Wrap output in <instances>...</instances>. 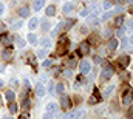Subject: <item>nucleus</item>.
Segmentation results:
<instances>
[{"instance_id":"nucleus-1","label":"nucleus","mask_w":133,"mask_h":119,"mask_svg":"<svg viewBox=\"0 0 133 119\" xmlns=\"http://www.w3.org/2000/svg\"><path fill=\"white\" fill-rule=\"evenodd\" d=\"M133 102V91H130V88H129V91H125L124 93V97H122V104L125 105V107H130Z\"/></svg>"},{"instance_id":"nucleus-28","label":"nucleus","mask_w":133,"mask_h":119,"mask_svg":"<svg viewBox=\"0 0 133 119\" xmlns=\"http://www.w3.org/2000/svg\"><path fill=\"white\" fill-rule=\"evenodd\" d=\"M71 11H73V5H71V3H66L65 6H64V12L68 14V12H71Z\"/></svg>"},{"instance_id":"nucleus-26","label":"nucleus","mask_w":133,"mask_h":119,"mask_svg":"<svg viewBox=\"0 0 133 119\" xmlns=\"http://www.w3.org/2000/svg\"><path fill=\"white\" fill-rule=\"evenodd\" d=\"M11 40H12V39H11L9 36H3V37H2V43H3V45H9Z\"/></svg>"},{"instance_id":"nucleus-27","label":"nucleus","mask_w":133,"mask_h":119,"mask_svg":"<svg viewBox=\"0 0 133 119\" xmlns=\"http://www.w3.org/2000/svg\"><path fill=\"white\" fill-rule=\"evenodd\" d=\"M40 45H42L43 48H50V45H51V42H50V39H42V42H40Z\"/></svg>"},{"instance_id":"nucleus-46","label":"nucleus","mask_w":133,"mask_h":119,"mask_svg":"<svg viewBox=\"0 0 133 119\" xmlns=\"http://www.w3.org/2000/svg\"><path fill=\"white\" fill-rule=\"evenodd\" d=\"M110 6H111V3H110V2H105V3H104V8H105V9H108Z\"/></svg>"},{"instance_id":"nucleus-53","label":"nucleus","mask_w":133,"mask_h":119,"mask_svg":"<svg viewBox=\"0 0 133 119\" xmlns=\"http://www.w3.org/2000/svg\"><path fill=\"white\" fill-rule=\"evenodd\" d=\"M5 119H12V118H5Z\"/></svg>"},{"instance_id":"nucleus-21","label":"nucleus","mask_w":133,"mask_h":119,"mask_svg":"<svg viewBox=\"0 0 133 119\" xmlns=\"http://www.w3.org/2000/svg\"><path fill=\"white\" fill-rule=\"evenodd\" d=\"M129 42H127V45H125V50H129V51H133V36L130 39H127Z\"/></svg>"},{"instance_id":"nucleus-5","label":"nucleus","mask_w":133,"mask_h":119,"mask_svg":"<svg viewBox=\"0 0 133 119\" xmlns=\"http://www.w3.org/2000/svg\"><path fill=\"white\" fill-rule=\"evenodd\" d=\"M84 118V111L79 110V111H74V113H68L65 116V119H82Z\"/></svg>"},{"instance_id":"nucleus-10","label":"nucleus","mask_w":133,"mask_h":119,"mask_svg":"<svg viewBox=\"0 0 133 119\" xmlns=\"http://www.w3.org/2000/svg\"><path fill=\"white\" fill-rule=\"evenodd\" d=\"M36 93H37V96H40V97H42V96H45V94H46L45 87H43L42 84H37V85H36Z\"/></svg>"},{"instance_id":"nucleus-38","label":"nucleus","mask_w":133,"mask_h":119,"mask_svg":"<svg viewBox=\"0 0 133 119\" xmlns=\"http://www.w3.org/2000/svg\"><path fill=\"white\" fill-rule=\"evenodd\" d=\"M43 119H54V115H53L51 111H48V113H46V115L43 116Z\"/></svg>"},{"instance_id":"nucleus-41","label":"nucleus","mask_w":133,"mask_h":119,"mask_svg":"<svg viewBox=\"0 0 133 119\" xmlns=\"http://www.w3.org/2000/svg\"><path fill=\"white\" fill-rule=\"evenodd\" d=\"M42 67H45V68H48V67H51V60H45V62L42 63Z\"/></svg>"},{"instance_id":"nucleus-17","label":"nucleus","mask_w":133,"mask_h":119,"mask_svg":"<svg viewBox=\"0 0 133 119\" xmlns=\"http://www.w3.org/2000/svg\"><path fill=\"white\" fill-rule=\"evenodd\" d=\"M30 107H31V99H30V97H25L23 102H22V108H23V110H28Z\"/></svg>"},{"instance_id":"nucleus-18","label":"nucleus","mask_w":133,"mask_h":119,"mask_svg":"<svg viewBox=\"0 0 133 119\" xmlns=\"http://www.w3.org/2000/svg\"><path fill=\"white\" fill-rule=\"evenodd\" d=\"M43 2L45 0H34V5H33V8L36 9V11H39L42 6H43Z\"/></svg>"},{"instance_id":"nucleus-32","label":"nucleus","mask_w":133,"mask_h":119,"mask_svg":"<svg viewBox=\"0 0 133 119\" xmlns=\"http://www.w3.org/2000/svg\"><path fill=\"white\" fill-rule=\"evenodd\" d=\"M66 65H68L70 68H74V67H76V60H74V59H70L68 62H66Z\"/></svg>"},{"instance_id":"nucleus-2","label":"nucleus","mask_w":133,"mask_h":119,"mask_svg":"<svg viewBox=\"0 0 133 119\" xmlns=\"http://www.w3.org/2000/svg\"><path fill=\"white\" fill-rule=\"evenodd\" d=\"M111 74H113V68H111V67H105V68L102 70V73H101L102 82H104V81H108V79L111 77Z\"/></svg>"},{"instance_id":"nucleus-13","label":"nucleus","mask_w":133,"mask_h":119,"mask_svg":"<svg viewBox=\"0 0 133 119\" xmlns=\"http://www.w3.org/2000/svg\"><path fill=\"white\" fill-rule=\"evenodd\" d=\"M66 48H68L66 43H59V45H57V54H65Z\"/></svg>"},{"instance_id":"nucleus-39","label":"nucleus","mask_w":133,"mask_h":119,"mask_svg":"<svg viewBox=\"0 0 133 119\" xmlns=\"http://www.w3.org/2000/svg\"><path fill=\"white\" fill-rule=\"evenodd\" d=\"M73 23H74V20H71V19H70V20H66V22L64 23V25H65V27H66V30H68V28H70V27H71Z\"/></svg>"},{"instance_id":"nucleus-16","label":"nucleus","mask_w":133,"mask_h":119,"mask_svg":"<svg viewBox=\"0 0 133 119\" xmlns=\"http://www.w3.org/2000/svg\"><path fill=\"white\" fill-rule=\"evenodd\" d=\"M37 25H39V20H37L36 17H33V19L30 20V23H28V28H30V30H36Z\"/></svg>"},{"instance_id":"nucleus-52","label":"nucleus","mask_w":133,"mask_h":119,"mask_svg":"<svg viewBox=\"0 0 133 119\" xmlns=\"http://www.w3.org/2000/svg\"><path fill=\"white\" fill-rule=\"evenodd\" d=\"M130 11H132V12H133V6H132V8H130Z\"/></svg>"},{"instance_id":"nucleus-20","label":"nucleus","mask_w":133,"mask_h":119,"mask_svg":"<svg viewBox=\"0 0 133 119\" xmlns=\"http://www.w3.org/2000/svg\"><path fill=\"white\" fill-rule=\"evenodd\" d=\"M88 43H93V45H98L99 43V36H96V34H93L91 37H90V42Z\"/></svg>"},{"instance_id":"nucleus-49","label":"nucleus","mask_w":133,"mask_h":119,"mask_svg":"<svg viewBox=\"0 0 133 119\" xmlns=\"http://www.w3.org/2000/svg\"><path fill=\"white\" fill-rule=\"evenodd\" d=\"M2 12H3V3H0V16H2Z\"/></svg>"},{"instance_id":"nucleus-45","label":"nucleus","mask_w":133,"mask_h":119,"mask_svg":"<svg viewBox=\"0 0 133 119\" xmlns=\"http://www.w3.org/2000/svg\"><path fill=\"white\" fill-rule=\"evenodd\" d=\"M5 31H6L5 25H0V34H5Z\"/></svg>"},{"instance_id":"nucleus-44","label":"nucleus","mask_w":133,"mask_h":119,"mask_svg":"<svg viewBox=\"0 0 133 119\" xmlns=\"http://www.w3.org/2000/svg\"><path fill=\"white\" fill-rule=\"evenodd\" d=\"M110 16H111V12H105V14L102 16V19H104V20H107V19H108Z\"/></svg>"},{"instance_id":"nucleus-9","label":"nucleus","mask_w":133,"mask_h":119,"mask_svg":"<svg viewBox=\"0 0 133 119\" xmlns=\"http://www.w3.org/2000/svg\"><path fill=\"white\" fill-rule=\"evenodd\" d=\"M17 14H19L20 17H28V16H30V8L22 6V8H19V9H17Z\"/></svg>"},{"instance_id":"nucleus-29","label":"nucleus","mask_w":133,"mask_h":119,"mask_svg":"<svg viewBox=\"0 0 133 119\" xmlns=\"http://www.w3.org/2000/svg\"><path fill=\"white\" fill-rule=\"evenodd\" d=\"M62 27H64V23H62V22H61V23H59V25H57V28H54V30H53V32H51V34H53V36H56V34H57V32H59V31H61V28H62Z\"/></svg>"},{"instance_id":"nucleus-12","label":"nucleus","mask_w":133,"mask_h":119,"mask_svg":"<svg viewBox=\"0 0 133 119\" xmlns=\"http://www.w3.org/2000/svg\"><path fill=\"white\" fill-rule=\"evenodd\" d=\"M81 71H82V73H88V71H90V63H88V60H82V62H81Z\"/></svg>"},{"instance_id":"nucleus-48","label":"nucleus","mask_w":133,"mask_h":119,"mask_svg":"<svg viewBox=\"0 0 133 119\" xmlns=\"http://www.w3.org/2000/svg\"><path fill=\"white\" fill-rule=\"evenodd\" d=\"M81 14H82V16H87V14H88V9H84V11H82Z\"/></svg>"},{"instance_id":"nucleus-25","label":"nucleus","mask_w":133,"mask_h":119,"mask_svg":"<svg viewBox=\"0 0 133 119\" xmlns=\"http://www.w3.org/2000/svg\"><path fill=\"white\" fill-rule=\"evenodd\" d=\"M48 30H50V23H48L46 19H43L42 20V31H48Z\"/></svg>"},{"instance_id":"nucleus-47","label":"nucleus","mask_w":133,"mask_h":119,"mask_svg":"<svg viewBox=\"0 0 133 119\" xmlns=\"http://www.w3.org/2000/svg\"><path fill=\"white\" fill-rule=\"evenodd\" d=\"M95 62H96V63H101V62H102V59H101V57H95Z\"/></svg>"},{"instance_id":"nucleus-33","label":"nucleus","mask_w":133,"mask_h":119,"mask_svg":"<svg viewBox=\"0 0 133 119\" xmlns=\"http://www.w3.org/2000/svg\"><path fill=\"white\" fill-rule=\"evenodd\" d=\"M110 36H111V30H110V28H107V30L104 31V37H105V39H108Z\"/></svg>"},{"instance_id":"nucleus-24","label":"nucleus","mask_w":133,"mask_h":119,"mask_svg":"<svg viewBox=\"0 0 133 119\" xmlns=\"http://www.w3.org/2000/svg\"><path fill=\"white\" fill-rule=\"evenodd\" d=\"M9 111H11L12 115H14V113H17V104H16L14 101H12V102L9 104Z\"/></svg>"},{"instance_id":"nucleus-31","label":"nucleus","mask_w":133,"mask_h":119,"mask_svg":"<svg viewBox=\"0 0 133 119\" xmlns=\"http://www.w3.org/2000/svg\"><path fill=\"white\" fill-rule=\"evenodd\" d=\"M28 40H30V43H36V42H37V37H36V36H34V34H30V36H28Z\"/></svg>"},{"instance_id":"nucleus-6","label":"nucleus","mask_w":133,"mask_h":119,"mask_svg":"<svg viewBox=\"0 0 133 119\" xmlns=\"http://www.w3.org/2000/svg\"><path fill=\"white\" fill-rule=\"evenodd\" d=\"M118 63H119L121 67H127V65L130 63V57H129L127 54H122V56L118 57Z\"/></svg>"},{"instance_id":"nucleus-19","label":"nucleus","mask_w":133,"mask_h":119,"mask_svg":"<svg viewBox=\"0 0 133 119\" xmlns=\"http://www.w3.org/2000/svg\"><path fill=\"white\" fill-rule=\"evenodd\" d=\"M56 110H57V104L50 102V104L46 105V111H51V113H53V111H56Z\"/></svg>"},{"instance_id":"nucleus-51","label":"nucleus","mask_w":133,"mask_h":119,"mask_svg":"<svg viewBox=\"0 0 133 119\" xmlns=\"http://www.w3.org/2000/svg\"><path fill=\"white\" fill-rule=\"evenodd\" d=\"M0 87H3V82H2V81H0Z\"/></svg>"},{"instance_id":"nucleus-43","label":"nucleus","mask_w":133,"mask_h":119,"mask_svg":"<svg viewBox=\"0 0 133 119\" xmlns=\"http://www.w3.org/2000/svg\"><path fill=\"white\" fill-rule=\"evenodd\" d=\"M88 104H96V97H95V96H91V97L88 99Z\"/></svg>"},{"instance_id":"nucleus-42","label":"nucleus","mask_w":133,"mask_h":119,"mask_svg":"<svg viewBox=\"0 0 133 119\" xmlns=\"http://www.w3.org/2000/svg\"><path fill=\"white\" fill-rule=\"evenodd\" d=\"M64 76H65V77H71V70H65Z\"/></svg>"},{"instance_id":"nucleus-23","label":"nucleus","mask_w":133,"mask_h":119,"mask_svg":"<svg viewBox=\"0 0 133 119\" xmlns=\"http://www.w3.org/2000/svg\"><path fill=\"white\" fill-rule=\"evenodd\" d=\"M46 53H48V48H40V50H39V53H37V56L42 59V57H45V56H46Z\"/></svg>"},{"instance_id":"nucleus-50","label":"nucleus","mask_w":133,"mask_h":119,"mask_svg":"<svg viewBox=\"0 0 133 119\" xmlns=\"http://www.w3.org/2000/svg\"><path fill=\"white\" fill-rule=\"evenodd\" d=\"M20 119H30V118H28V115H22V116H20Z\"/></svg>"},{"instance_id":"nucleus-14","label":"nucleus","mask_w":133,"mask_h":119,"mask_svg":"<svg viewBox=\"0 0 133 119\" xmlns=\"http://www.w3.org/2000/svg\"><path fill=\"white\" fill-rule=\"evenodd\" d=\"M122 23H124V16H118V17L115 19V27H116V28H121Z\"/></svg>"},{"instance_id":"nucleus-8","label":"nucleus","mask_w":133,"mask_h":119,"mask_svg":"<svg viewBox=\"0 0 133 119\" xmlns=\"http://www.w3.org/2000/svg\"><path fill=\"white\" fill-rule=\"evenodd\" d=\"M2 59L5 60V62H9V60L12 59V51L11 50H3L2 51Z\"/></svg>"},{"instance_id":"nucleus-36","label":"nucleus","mask_w":133,"mask_h":119,"mask_svg":"<svg viewBox=\"0 0 133 119\" xmlns=\"http://www.w3.org/2000/svg\"><path fill=\"white\" fill-rule=\"evenodd\" d=\"M50 93H51V94H56V90H54V82H50Z\"/></svg>"},{"instance_id":"nucleus-34","label":"nucleus","mask_w":133,"mask_h":119,"mask_svg":"<svg viewBox=\"0 0 133 119\" xmlns=\"http://www.w3.org/2000/svg\"><path fill=\"white\" fill-rule=\"evenodd\" d=\"M56 88H57L56 90V93H64V88H65V87H64V84H59Z\"/></svg>"},{"instance_id":"nucleus-3","label":"nucleus","mask_w":133,"mask_h":119,"mask_svg":"<svg viewBox=\"0 0 133 119\" xmlns=\"http://www.w3.org/2000/svg\"><path fill=\"white\" fill-rule=\"evenodd\" d=\"M77 51H79V54H87V53H90V43H88L87 40L81 42V43H79Z\"/></svg>"},{"instance_id":"nucleus-30","label":"nucleus","mask_w":133,"mask_h":119,"mask_svg":"<svg viewBox=\"0 0 133 119\" xmlns=\"http://www.w3.org/2000/svg\"><path fill=\"white\" fill-rule=\"evenodd\" d=\"M20 27H22V20H14V22H12V28L17 30V28H20Z\"/></svg>"},{"instance_id":"nucleus-7","label":"nucleus","mask_w":133,"mask_h":119,"mask_svg":"<svg viewBox=\"0 0 133 119\" xmlns=\"http://www.w3.org/2000/svg\"><path fill=\"white\" fill-rule=\"evenodd\" d=\"M118 40L116 39H110L108 40V43H107V48H108V51H116V48H118Z\"/></svg>"},{"instance_id":"nucleus-11","label":"nucleus","mask_w":133,"mask_h":119,"mask_svg":"<svg viewBox=\"0 0 133 119\" xmlns=\"http://www.w3.org/2000/svg\"><path fill=\"white\" fill-rule=\"evenodd\" d=\"M45 14H46L48 17L54 16V14H56V6H54V5H50V6H46V9H45Z\"/></svg>"},{"instance_id":"nucleus-35","label":"nucleus","mask_w":133,"mask_h":119,"mask_svg":"<svg viewBox=\"0 0 133 119\" xmlns=\"http://www.w3.org/2000/svg\"><path fill=\"white\" fill-rule=\"evenodd\" d=\"M17 45H19V47H25V45H26V42H25L23 39H20V37H19V39H17Z\"/></svg>"},{"instance_id":"nucleus-4","label":"nucleus","mask_w":133,"mask_h":119,"mask_svg":"<svg viewBox=\"0 0 133 119\" xmlns=\"http://www.w3.org/2000/svg\"><path fill=\"white\" fill-rule=\"evenodd\" d=\"M61 107H62L64 110H68V108L71 107V99H70L68 96H62V97H61Z\"/></svg>"},{"instance_id":"nucleus-37","label":"nucleus","mask_w":133,"mask_h":119,"mask_svg":"<svg viewBox=\"0 0 133 119\" xmlns=\"http://www.w3.org/2000/svg\"><path fill=\"white\" fill-rule=\"evenodd\" d=\"M124 32H125L124 28H119V30L116 31V36H118V37H121V36H124Z\"/></svg>"},{"instance_id":"nucleus-22","label":"nucleus","mask_w":133,"mask_h":119,"mask_svg":"<svg viewBox=\"0 0 133 119\" xmlns=\"http://www.w3.org/2000/svg\"><path fill=\"white\" fill-rule=\"evenodd\" d=\"M113 88H115V85H110V87H107V88H105V91H104V97H108V96L111 94Z\"/></svg>"},{"instance_id":"nucleus-15","label":"nucleus","mask_w":133,"mask_h":119,"mask_svg":"<svg viewBox=\"0 0 133 119\" xmlns=\"http://www.w3.org/2000/svg\"><path fill=\"white\" fill-rule=\"evenodd\" d=\"M5 97H6V101H8V102H12V101H14V97H16V94H14V91L8 90V91L5 93Z\"/></svg>"},{"instance_id":"nucleus-40","label":"nucleus","mask_w":133,"mask_h":119,"mask_svg":"<svg viewBox=\"0 0 133 119\" xmlns=\"http://www.w3.org/2000/svg\"><path fill=\"white\" fill-rule=\"evenodd\" d=\"M9 84H11V87H14V88H16V87L19 85V82H17V79H11V82H9Z\"/></svg>"}]
</instances>
